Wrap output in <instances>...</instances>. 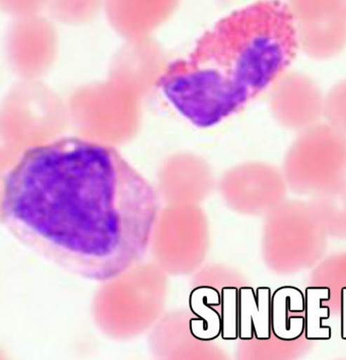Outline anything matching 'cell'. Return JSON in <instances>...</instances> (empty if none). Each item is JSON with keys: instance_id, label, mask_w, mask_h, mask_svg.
<instances>
[{"instance_id": "1", "label": "cell", "mask_w": 346, "mask_h": 360, "mask_svg": "<svg viewBox=\"0 0 346 360\" xmlns=\"http://www.w3.org/2000/svg\"><path fill=\"white\" fill-rule=\"evenodd\" d=\"M159 210L154 188L115 148L61 138L22 153L4 179L0 218L49 263L108 282L145 256Z\"/></svg>"}, {"instance_id": "2", "label": "cell", "mask_w": 346, "mask_h": 360, "mask_svg": "<svg viewBox=\"0 0 346 360\" xmlns=\"http://www.w3.org/2000/svg\"><path fill=\"white\" fill-rule=\"evenodd\" d=\"M299 51L286 2L258 0L222 18L158 85L191 124L215 127L245 108L288 72Z\"/></svg>"}, {"instance_id": "3", "label": "cell", "mask_w": 346, "mask_h": 360, "mask_svg": "<svg viewBox=\"0 0 346 360\" xmlns=\"http://www.w3.org/2000/svg\"><path fill=\"white\" fill-rule=\"evenodd\" d=\"M327 238L309 202L286 200L265 216L261 239L264 264L277 275L308 270L322 261Z\"/></svg>"}, {"instance_id": "4", "label": "cell", "mask_w": 346, "mask_h": 360, "mask_svg": "<svg viewBox=\"0 0 346 360\" xmlns=\"http://www.w3.org/2000/svg\"><path fill=\"white\" fill-rule=\"evenodd\" d=\"M282 173L288 190L314 195L346 179V134L327 122L298 133L288 148Z\"/></svg>"}, {"instance_id": "5", "label": "cell", "mask_w": 346, "mask_h": 360, "mask_svg": "<svg viewBox=\"0 0 346 360\" xmlns=\"http://www.w3.org/2000/svg\"><path fill=\"white\" fill-rule=\"evenodd\" d=\"M225 188L239 212L266 216L286 200L288 186L279 168L252 161L234 167L225 179Z\"/></svg>"}, {"instance_id": "6", "label": "cell", "mask_w": 346, "mask_h": 360, "mask_svg": "<svg viewBox=\"0 0 346 360\" xmlns=\"http://www.w3.org/2000/svg\"><path fill=\"white\" fill-rule=\"evenodd\" d=\"M324 99L308 75L286 72L270 88L268 102L273 117L282 127L300 133L321 122Z\"/></svg>"}, {"instance_id": "7", "label": "cell", "mask_w": 346, "mask_h": 360, "mask_svg": "<svg viewBox=\"0 0 346 360\" xmlns=\"http://www.w3.org/2000/svg\"><path fill=\"white\" fill-rule=\"evenodd\" d=\"M56 49L55 30L40 15L18 19L8 34L11 67L20 76L34 79L46 72Z\"/></svg>"}, {"instance_id": "8", "label": "cell", "mask_w": 346, "mask_h": 360, "mask_svg": "<svg viewBox=\"0 0 346 360\" xmlns=\"http://www.w3.org/2000/svg\"><path fill=\"white\" fill-rule=\"evenodd\" d=\"M180 0H106L114 29L129 40L147 38L173 15Z\"/></svg>"}, {"instance_id": "9", "label": "cell", "mask_w": 346, "mask_h": 360, "mask_svg": "<svg viewBox=\"0 0 346 360\" xmlns=\"http://www.w3.org/2000/svg\"><path fill=\"white\" fill-rule=\"evenodd\" d=\"M312 288L323 292L321 304L329 316L338 319L346 339V252L323 259L310 276Z\"/></svg>"}, {"instance_id": "10", "label": "cell", "mask_w": 346, "mask_h": 360, "mask_svg": "<svg viewBox=\"0 0 346 360\" xmlns=\"http://www.w3.org/2000/svg\"><path fill=\"white\" fill-rule=\"evenodd\" d=\"M297 37L299 50L310 58H334L346 47V15L320 24L297 25Z\"/></svg>"}, {"instance_id": "11", "label": "cell", "mask_w": 346, "mask_h": 360, "mask_svg": "<svg viewBox=\"0 0 346 360\" xmlns=\"http://www.w3.org/2000/svg\"><path fill=\"white\" fill-rule=\"evenodd\" d=\"M307 302L304 294L293 287H282L272 296V333L284 340L305 336Z\"/></svg>"}, {"instance_id": "12", "label": "cell", "mask_w": 346, "mask_h": 360, "mask_svg": "<svg viewBox=\"0 0 346 360\" xmlns=\"http://www.w3.org/2000/svg\"><path fill=\"white\" fill-rule=\"evenodd\" d=\"M309 205L328 237L346 239V179L311 195Z\"/></svg>"}, {"instance_id": "13", "label": "cell", "mask_w": 346, "mask_h": 360, "mask_svg": "<svg viewBox=\"0 0 346 360\" xmlns=\"http://www.w3.org/2000/svg\"><path fill=\"white\" fill-rule=\"evenodd\" d=\"M297 25L329 22L345 15V0H286Z\"/></svg>"}, {"instance_id": "14", "label": "cell", "mask_w": 346, "mask_h": 360, "mask_svg": "<svg viewBox=\"0 0 346 360\" xmlns=\"http://www.w3.org/2000/svg\"><path fill=\"white\" fill-rule=\"evenodd\" d=\"M106 0H49L50 10L56 20L66 24H79L92 19Z\"/></svg>"}, {"instance_id": "15", "label": "cell", "mask_w": 346, "mask_h": 360, "mask_svg": "<svg viewBox=\"0 0 346 360\" xmlns=\"http://www.w3.org/2000/svg\"><path fill=\"white\" fill-rule=\"evenodd\" d=\"M328 124L346 134V79L332 86L324 99V115Z\"/></svg>"}, {"instance_id": "16", "label": "cell", "mask_w": 346, "mask_h": 360, "mask_svg": "<svg viewBox=\"0 0 346 360\" xmlns=\"http://www.w3.org/2000/svg\"><path fill=\"white\" fill-rule=\"evenodd\" d=\"M2 8L17 18L34 17L49 4V0H0Z\"/></svg>"}, {"instance_id": "17", "label": "cell", "mask_w": 346, "mask_h": 360, "mask_svg": "<svg viewBox=\"0 0 346 360\" xmlns=\"http://www.w3.org/2000/svg\"><path fill=\"white\" fill-rule=\"evenodd\" d=\"M345 13H346V0H345Z\"/></svg>"}]
</instances>
